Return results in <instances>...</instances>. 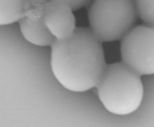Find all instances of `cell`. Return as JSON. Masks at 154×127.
<instances>
[{"mask_svg":"<svg viewBox=\"0 0 154 127\" xmlns=\"http://www.w3.org/2000/svg\"><path fill=\"white\" fill-rule=\"evenodd\" d=\"M101 42L87 27L51 45V67L58 82L72 92H85L96 88L107 64Z\"/></svg>","mask_w":154,"mask_h":127,"instance_id":"cell-1","label":"cell"},{"mask_svg":"<svg viewBox=\"0 0 154 127\" xmlns=\"http://www.w3.org/2000/svg\"><path fill=\"white\" fill-rule=\"evenodd\" d=\"M96 88L104 107L115 115L133 113L140 106L143 98L140 75L123 62L107 65Z\"/></svg>","mask_w":154,"mask_h":127,"instance_id":"cell-2","label":"cell"},{"mask_svg":"<svg viewBox=\"0 0 154 127\" xmlns=\"http://www.w3.org/2000/svg\"><path fill=\"white\" fill-rule=\"evenodd\" d=\"M137 17L135 0H91L89 3V29L101 42L122 39Z\"/></svg>","mask_w":154,"mask_h":127,"instance_id":"cell-3","label":"cell"},{"mask_svg":"<svg viewBox=\"0 0 154 127\" xmlns=\"http://www.w3.org/2000/svg\"><path fill=\"white\" fill-rule=\"evenodd\" d=\"M122 62L139 75L154 74V27L138 25L122 39Z\"/></svg>","mask_w":154,"mask_h":127,"instance_id":"cell-4","label":"cell"},{"mask_svg":"<svg viewBox=\"0 0 154 127\" xmlns=\"http://www.w3.org/2000/svg\"><path fill=\"white\" fill-rule=\"evenodd\" d=\"M45 4L40 0H30L25 16L19 21L22 35L27 42L37 46H51L56 38L43 21Z\"/></svg>","mask_w":154,"mask_h":127,"instance_id":"cell-5","label":"cell"},{"mask_svg":"<svg viewBox=\"0 0 154 127\" xmlns=\"http://www.w3.org/2000/svg\"><path fill=\"white\" fill-rule=\"evenodd\" d=\"M72 9L65 4L48 1L45 5L43 21L56 39L61 40L71 35L76 27V18Z\"/></svg>","mask_w":154,"mask_h":127,"instance_id":"cell-6","label":"cell"},{"mask_svg":"<svg viewBox=\"0 0 154 127\" xmlns=\"http://www.w3.org/2000/svg\"><path fill=\"white\" fill-rule=\"evenodd\" d=\"M29 0H0V25L19 22L25 16Z\"/></svg>","mask_w":154,"mask_h":127,"instance_id":"cell-7","label":"cell"},{"mask_svg":"<svg viewBox=\"0 0 154 127\" xmlns=\"http://www.w3.org/2000/svg\"><path fill=\"white\" fill-rule=\"evenodd\" d=\"M137 16L146 24L154 27V0H135Z\"/></svg>","mask_w":154,"mask_h":127,"instance_id":"cell-8","label":"cell"},{"mask_svg":"<svg viewBox=\"0 0 154 127\" xmlns=\"http://www.w3.org/2000/svg\"><path fill=\"white\" fill-rule=\"evenodd\" d=\"M65 4L71 7L73 10H78L89 5L91 0H50Z\"/></svg>","mask_w":154,"mask_h":127,"instance_id":"cell-9","label":"cell"}]
</instances>
